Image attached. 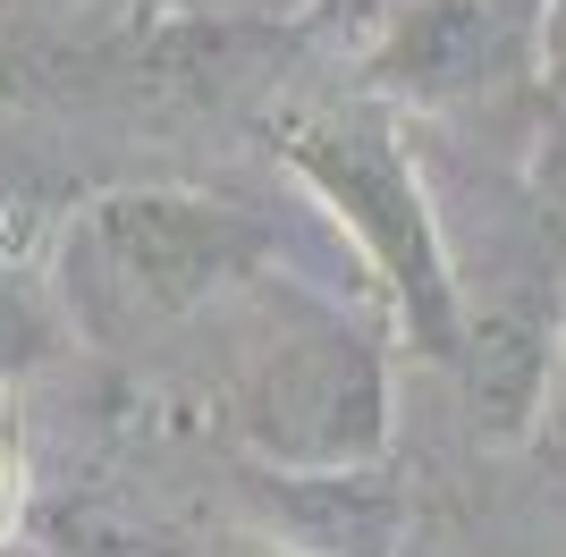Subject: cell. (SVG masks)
Listing matches in <instances>:
<instances>
[{
  "instance_id": "obj_1",
  "label": "cell",
  "mask_w": 566,
  "mask_h": 557,
  "mask_svg": "<svg viewBox=\"0 0 566 557\" xmlns=\"http://www.w3.org/2000/svg\"><path fill=\"white\" fill-rule=\"evenodd\" d=\"M280 153L287 169L338 211V229L355 237L364 271L380 278V296L415 338L423 364H465V278L440 237L431 186L415 169L398 111L380 93H322V102H287L280 111Z\"/></svg>"
},
{
  "instance_id": "obj_2",
  "label": "cell",
  "mask_w": 566,
  "mask_h": 557,
  "mask_svg": "<svg viewBox=\"0 0 566 557\" xmlns=\"http://www.w3.org/2000/svg\"><path fill=\"white\" fill-rule=\"evenodd\" d=\"M271 254V229L212 195H169V186H127L76 211L69 262H60V304L94 338H144L203 313L229 278H254Z\"/></svg>"
},
{
  "instance_id": "obj_3",
  "label": "cell",
  "mask_w": 566,
  "mask_h": 557,
  "mask_svg": "<svg viewBox=\"0 0 566 557\" xmlns=\"http://www.w3.org/2000/svg\"><path fill=\"white\" fill-rule=\"evenodd\" d=\"M237 440L296 473L373 464L389 440V355L373 329L313 296H280L229 371Z\"/></svg>"
},
{
  "instance_id": "obj_4",
  "label": "cell",
  "mask_w": 566,
  "mask_h": 557,
  "mask_svg": "<svg viewBox=\"0 0 566 557\" xmlns=\"http://www.w3.org/2000/svg\"><path fill=\"white\" fill-rule=\"evenodd\" d=\"M542 43H549V0H415L398 34L380 43L373 76L380 93L457 102V93L524 76L542 60Z\"/></svg>"
},
{
  "instance_id": "obj_5",
  "label": "cell",
  "mask_w": 566,
  "mask_h": 557,
  "mask_svg": "<svg viewBox=\"0 0 566 557\" xmlns=\"http://www.w3.org/2000/svg\"><path fill=\"white\" fill-rule=\"evenodd\" d=\"M69 338V304H60V278L25 271L18 254H0V371H34L60 355Z\"/></svg>"
},
{
  "instance_id": "obj_6",
  "label": "cell",
  "mask_w": 566,
  "mask_h": 557,
  "mask_svg": "<svg viewBox=\"0 0 566 557\" xmlns=\"http://www.w3.org/2000/svg\"><path fill=\"white\" fill-rule=\"evenodd\" d=\"M18 515H25V464H18V448L0 440V549L18 533Z\"/></svg>"
},
{
  "instance_id": "obj_7",
  "label": "cell",
  "mask_w": 566,
  "mask_h": 557,
  "mask_svg": "<svg viewBox=\"0 0 566 557\" xmlns=\"http://www.w3.org/2000/svg\"><path fill=\"white\" fill-rule=\"evenodd\" d=\"M220 557H296V549H280V540H229Z\"/></svg>"
}]
</instances>
